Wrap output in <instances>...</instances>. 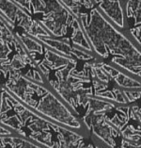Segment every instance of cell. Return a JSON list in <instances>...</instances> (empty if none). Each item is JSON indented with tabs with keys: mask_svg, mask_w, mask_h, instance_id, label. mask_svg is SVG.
Segmentation results:
<instances>
[{
	"mask_svg": "<svg viewBox=\"0 0 141 148\" xmlns=\"http://www.w3.org/2000/svg\"><path fill=\"white\" fill-rule=\"evenodd\" d=\"M35 110L43 113L46 116L55 119L60 124L67 125L71 127L80 128V124L76 121L74 116L67 110V108L52 95L51 92H47V95L41 100V102L35 108Z\"/></svg>",
	"mask_w": 141,
	"mask_h": 148,
	"instance_id": "6da1fadb",
	"label": "cell"
},
{
	"mask_svg": "<svg viewBox=\"0 0 141 148\" xmlns=\"http://www.w3.org/2000/svg\"><path fill=\"white\" fill-rule=\"evenodd\" d=\"M100 8L102 9L106 15L109 16L112 21L117 24L121 28L124 27V20H123V13L122 9L121 7V2L119 1H104L101 2Z\"/></svg>",
	"mask_w": 141,
	"mask_h": 148,
	"instance_id": "7a4b0ae2",
	"label": "cell"
},
{
	"mask_svg": "<svg viewBox=\"0 0 141 148\" xmlns=\"http://www.w3.org/2000/svg\"><path fill=\"white\" fill-rule=\"evenodd\" d=\"M114 104L108 103L106 101H103L98 98H93V97L89 96V105H88V111L86 114L89 113H101L106 111H110L112 109H114Z\"/></svg>",
	"mask_w": 141,
	"mask_h": 148,
	"instance_id": "3957f363",
	"label": "cell"
},
{
	"mask_svg": "<svg viewBox=\"0 0 141 148\" xmlns=\"http://www.w3.org/2000/svg\"><path fill=\"white\" fill-rule=\"evenodd\" d=\"M116 82L118 83L119 86L121 87H123V88H134V89H136V88H141V83L138 82L137 80L134 78L129 77L128 75H126L122 73H120V75L118 77H116L115 78Z\"/></svg>",
	"mask_w": 141,
	"mask_h": 148,
	"instance_id": "277c9868",
	"label": "cell"
},
{
	"mask_svg": "<svg viewBox=\"0 0 141 148\" xmlns=\"http://www.w3.org/2000/svg\"><path fill=\"white\" fill-rule=\"evenodd\" d=\"M21 40L23 41L24 45H26L27 50H29V51H38L40 53H42V45H39L37 42L33 41V40L28 38V37H24V38L21 37Z\"/></svg>",
	"mask_w": 141,
	"mask_h": 148,
	"instance_id": "5b68a950",
	"label": "cell"
},
{
	"mask_svg": "<svg viewBox=\"0 0 141 148\" xmlns=\"http://www.w3.org/2000/svg\"><path fill=\"white\" fill-rule=\"evenodd\" d=\"M113 93L115 95V98H116V102L118 103H122V104H125L127 103V100L125 99V96L123 95V93L121 92V91L120 89H117V88H114L113 89Z\"/></svg>",
	"mask_w": 141,
	"mask_h": 148,
	"instance_id": "8992f818",
	"label": "cell"
},
{
	"mask_svg": "<svg viewBox=\"0 0 141 148\" xmlns=\"http://www.w3.org/2000/svg\"><path fill=\"white\" fill-rule=\"evenodd\" d=\"M120 148H141V144H138L137 142H132L123 139L121 140V146Z\"/></svg>",
	"mask_w": 141,
	"mask_h": 148,
	"instance_id": "52a82bcc",
	"label": "cell"
},
{
	"mask_svg": "<svg viewBox=\"0 0 141 148\" xmlns=\"http://www.w3.org/2000/svg\"><path fill=\"white\" fill-rule=\"evenodd\" d=\"M15 3H17V4H28V5H29L31 2H27V1H17ZM20 6L26 9L27 12H29V6H27V5H26V6H25V5H20Z\"/></svg>",
	"mask_w": 141,
	"mask_h": 148,
	"instance_id": "ba28073f",
	"label": "cell"
},
{
	"mask_svg": "<svg viewBox=\"0 0 141 148\" xmlns=\"http://www.w3.org/2000/svg\"><path fill=\"white\" fill-rule=\"evenodd\" d=\"M5 134H6V135H10V134H12V132H10V130H7V129L5 130L4 127L2 126V127H1V135H2V137L4 136Z\"/></svg>",
	"mask_w": 141,
	"mask_h": 148,
	"instance_id": "9c48e42d",
	"label": "cell"
},
{
	"mask_svg": "<svg viewBox=\"0 0 141 148\" xmlns=\"http://www.w3.org/2000/svg\"><path fill=\"white\" fill-rule=\"evenodd\" d=\"M76 148H87V147L85 146V143H84V142H83V140H82V142L78 144V146H77Z\"/></svg>",
	"mask_w": 141,
	"mask_h": 148,
	"instance_id": "30bf717a",
	"label": "cell"
}]
</instances>
